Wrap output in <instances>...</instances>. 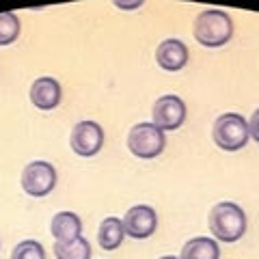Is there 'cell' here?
Segmentation results:
<instances>
[{
    "mask_svg": "<svg viewBox=\"0 0 259 259\" xmlns=\"http://www.w3.org/2000/svg\"><path fill=\"white\" fill-rule=\"evenodd\" d=\"M11 259H46V250L41 242L37 240H24L13 248Z\"/></svg>",
    "mask_w": 259,
    "mask_h": 259,
    "instance_id": "cell-16",
    "label": "cell"
},
{
    "mask_svg": "<svg viewBox=\"0 0 259 259\" xmlns=\"http://www.w3.org/2000/svg\"><path fill=\"white\" fill-rule=\"evenodd\" d=\"M233 37V20L223 9H205L194 20V39L203 48H221Z\"/></svg>",
    "mask_w": 259,
    "mask_h": 259,
    "instance_id": "cell-1",
    "label": "cell"
},
{
    "mask_svg": "<svg viewBox=\"0 0 259 259\" xmlns=\"http://www.w3.org/2000/svg\"><path fill=\"white\" fill-rule=\"evenodd\" d=\"M56 186V168L46 160H35L24 166L22 171V188L30 197H48Z\"/></svg>",
    "mask_w": 259,
    "mask_h": 259,
    "instance_id": "cell-5",
    "label": "cell"
},
{
    "mask_svg": "<svg viewBox=\"0 0 259 259\" xmlns=\"http://www.w3.org/2000/svg\"><path fill=\"white\" fill-rule=\"evenodd\" d=\"M156 61L164 71H180L188 65V48L180 39H164L156 50Z\"/></svg>",
    "mask_w": 259,
    "mask_h": 259,
    "instance_id": "cell-10",
    "label": "cell"
},
{
    "mask_svg": "<svg viewBox=\"0 0 259 259\" xmlns=\"http://www.w3.org/2000/svg\"><path fill=\"white\" fill-rule=\"evenodd\" d=\"M54 255L56 259H91V244L82 236L74 242H67V244L54 242Z\"/></svg>",
    "mask_w": 259,
    "mask_h": 259,
    "instance_id": "cell-14",
    "label": "cell"
},
{
    "mask_svg": "<svg viewBox=\"0 0 259 259\" xmlns=\"http://www.w3.org/2000/svg\"><path fill=\"white\" fill-rule=\"evenodd\" d=\"M69 145L74 153L82 158H91L95 153H100L102 145H104V130L100 123L95 121H80V123L74 125L69 136Z\"/></svg>",
    "mask_w": 259,
    "mask_h": 259,
    "instance_id": "cell-7",
    "label": "cell"
},
{
    "mask_svg": "<svg viewBox=\"0 0 259 259\" xmlns=\"http://www.w3.org/2000/svg\"><path fill=\"white\" fill-rule=\"evenodd\" d=\"M209 231L218 242H238L246 233V214L238 203L221 201L209 212Z\"/></svg>",
    "mask_w": 259,
    "mask_h": 259,
    "instance_id": "cell-2",
    "label": "cell"
},
{
    "mask_svg": "<svg viewBox=\"0 0 259 259\" xmlns=\"http://www.w3.org/2000/svg\"><path fill=\"white\" fill-rule=\"evenodd\" d=\"M166 147V136L160 127H156L153 123H136L127 134V149L134 153L136 158H158Z\"/></svg>",
    "mask_w": 259,
    "mask_h": 259,
    "instance_id": "cell-4",
    "label": "cell"
},
{
    "mask_svg": "<svg viewBox=\"0 0 259 259\" xmlns=\"http://www.w3.org/2000/svg\"><path fill=\"white\" fill-rule=\"evenodd\" d=\"M50 231L59 244H67V242H74L80 238V233H82V221L74 212H59L52 218Z\"/></svg>",
    "mask_w": 259,
    "mask_h": 259,
    "instance_id": "cell-11",
    "label": "cell"
},
{
    "mask_svg": "<svg viewBox=\"0 0 259 259\" xmlns=\"http://www.w3.org/2000/svg\"><path fill=\"white\" fill-rule=\"evenodd\" d=\"M180 259H221V246L214 238H192L184 244Z\"/></svg>",
    "mask_w": 259,
    "mask_h": 259,
    "instance_id": "cell-13",
    "label": "cell"
},
{
    "mask_svg": "<svg viewBox=\"0 0 259 259\" xmlns=\"http://www.w3.org/2000/svg\"><path fill=\"white\" fill-rule=\"evenodd\" d=\"M63 100V89L56 78L44 76L37 78L30 87V102L39 110H54Z\"/></svg>",
    "mask_w": 259,
    "mask_h": 259,
    "instance_id": "cell-9",
    "label": "cell"
},
{
    "mask_svg": "<svg viewBox=\"0 0 259 259\" xmlns=\"http://www.w3.org/2000/svg\"><path fill=\"white\" fill-rule=\"evenodd\" d=\"M125 238V229H123V221L115 216L104 218L100 225V231H97V244L104 250H115L123 244Z\"/></svg>",
    "mask_w": 259,
    "mask_h": 259,
    "instance_id": "cell-12",
    "label": "cell"
},
{
    "mask_svg": "<svg viewBox=\"0 0 259 259\" xmlns=\"http://www.w3.org/2000/svg\"><path fill=\"white\" fill-rule=\"evenodd\" d=\"M20 18L15 13H0V46H9L20 37Z\"/></svg>",
    "mask_w": 259,
    "mask_h": 259,
    "instance_id": "cell-15",
    "label": "cell"
},
{
    "mask_svg": "<svg viewBox=\"0 0 259 259\" xmlns=\"http://www.w3.org/2000/svg\"><path fill=\"white\" fill-rule=\"evenodd\" d=\"M160 259H180V257H175V255H164V257H160Z\"/></svg>",
    "mask_w": 259,
    "mask_h": 259,
    "instance_id": "cell-18",
    "label": "cell"
},
{
    "mask_svg": "<svg viewBox=\"0 0 259 259\" xmlns=\"http://www.w3.org/2000/svg\"><path fill=\"white\" fill-rule=\"evenodd\" d=\"M121 221H123L125 236L134 240H147L153 236V231L158 227V214L149 205H134L127 209Z\"/></svg>",
    "mask_w": 259,
    "mask_h": 259,
    "instance_id": "cell-8",
    "label": "cell"
},
{
    "mask_svg": "<svg viewBox=\"0 0 259 259\" xmlns=\"http://www.w3.org/2000/svg\"><path fill=\"white\" fill-rule=\"evenodd\" d=\"M151 117H153V125L160 127L162 132L177 130L186 121V104L177 95H162L153 104Z\"/></svg>",
    "mask_w": 259,
    "mask_h": 259,
    "instance_id": "cell-6",
    "label": "cell"
},
{
    "mask_svg": "<svg viewBox=\"0 0 259 259\" xmlns=\"http://www.w3.org/2000/svg\"><path fill=\"white\" fill-rule=\"evenodd\" d=\"M212 139L216 147H221L223 151H240L242 147H246L250 139L248 121L242 115H238V112H225V115L216 119Z\"/></svg>",
    "mask_w": 259,
    "mask_h": 259,
    "instance_id": "cell-3",
    "label": "cell"
},
{
    "mask_svg": "<svg viewBox=\"0 0 259 259\" xmlns=\"http://www.w3.org/2000/svg\"><path fill=\"white\" fill-rule=\"evenodd\" d=\"M248 134H250V139H253L255 143H259V108L248 119Z\"/></svg>",
    "mask_w": 259,
    "mask_h": 259,
    "instance_id": "cell-17",
    "label": "cell"
}]
</instances>
